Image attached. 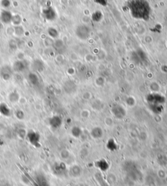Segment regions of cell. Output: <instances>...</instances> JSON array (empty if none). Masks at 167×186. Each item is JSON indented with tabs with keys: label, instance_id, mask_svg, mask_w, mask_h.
Masks as SVG:
<instances>
[{
	"label": "cell",
	"instance_id": "8",
	"mask_svg": "<svg viewBox=\"0 0 167 186\" xmlns=\"http://www.w3.org/2000/svg\"><path fill=\"white\" fill-rule=\"evenodd\" d=\"M26 68V65H25L24 63L22 61H16L14 63L13 67H12V69L14 71L16 72H22Z\"/></svg>",
	"mask_w": 167,
	"mask_h": 186
},
{
	"label": "cell",
	"instance_id": "18",
	"mask_svg": "<svg viewBox=\"0 0 167 186\" xmlns=\"http://www.w3.org/2000/svg\"><path fill=\"white\" fill-rule=\"evenodd\" d=\"M24 34V29L20 26H17L15 27V34L18 36H21Z\"/></svg>",
	"mask_w": 167,
	"mask_h": 186
},
{
	"label": "cell",
	"instance_id": "19",
	"mask_svg": "<svg viewBox=\"0 0 167 186\" xmlns=\"http://www.w3.org/2000/svg\"><path fill=\"white\" fill-rule=\"evenodd\" d=\"M27 133L25 129H20L18 131V135L21 138V139H24V138L26 137Z\"/></svg>",
	"mask_w": 167,
	"mask_h": 186
},
{
	"label": "cell",
	"instance_id": "15",
	"mask_svg": "<svg viewBox=\"0 0 167 186\" xmlns=\"http://www.w3.org/2000/svg\"><path fill=\"white\" fill-rule=\"evenodd\" d=\"M11 22H12V24L16 25V26H19L21 22V17L20 16H19L18 14L14 15V16H12V20H11Z\"/></svg>",
	"mask_w": 167,
	"mask_h": 186
},
{
	"label": "cell",
	"instance_id": "11",
	"mask_svg": "<svg viewBox=\"0 0 167 186\" xmlns=\"http://www.w3.org/2000/svg\"><path fill=\"white\" fill-rule=\"evenodd\" d=\"M91 134L95 139H98L103 136V131L99 127H95L91 131Z\"/></svg>",
	"mask_w": 167,
	"mask_h": 186
},
{
	"label": "cell",
	"instance_id": "5",
	"mask_svg": "<svg viewBox=\"0 0 167 186\" xmlns=\"http://www.w3.org/2000/svg\"><path fill=\"white\" fill-rule=\"evenodd\" d=\"M62 120L58 116H54L50 120V124L54 128H58L61 125Z\"/></svg>",
	"mask_w": 167,
	"mask_h": 186
},
{
	"label": "cell",
	"instance_id": "21",
	"mask_svg": "<svg viewBox=\"0 0 167 186\" xmlns=\"http://www.w3.org/2000/svg\"><path fill=\"white\" fill-rule=\"evenodd\" d=\"M1 5L4 8H7L10 5V1L9 0H2L1 1Z\"/></svg>",
	"mask_w": 167,
	"mask_h": 186
},
{
	"label": "cell",
	"instance_id": "1",
	"mask_svg": "<svg viewBox=\"0 0 167 186\" xmlns=\"http://www.w3.org/2000/svg\"><path fill=\"white\" fill-rule=\"evenodd\" d=\"M147 102L148 105H162L165 103V98L159 94H150L147 95Z\"/></svg>",
	"mask_w": 167,
	"mask_h": 186
},
{
	"label": "cell",
	"instance_id": "14",
	"mask_svg": "<svg viewBox=\"0 0 167 186\" xmlns=\"http://www.w3.org/2000/svg\"><path fill=\"white\" fill-rule=\"evenodd\" d=\"M9 101L12 103H16L19 100V95L16 92H11L9 95Z\"/></svg>",
	"mask_w": 167,
	"mask_h": 186
},
{
	"label": "cell",
	"instance_id": "9",
	"mask_svg": "<svg viewBox=\"0 0 167 186\" xmlns=\"http://www.w3.org/2000/svg\"><path fill=\"white\" fill-rule=\"evenodd\" d=\"M43 15L46 20H48V21H52L55 18V12L54 11L53 9H46L44 10L43 12Z\"/></svg>",
	"mask_w": 167,
	"mask_h": 186
},
{
	"label": "cell",
	"instance_id": "17",
	"mask_svg": "<svg viewBox=\"0 0 167 186\" xmlns=\"http://www.w3.org/2000/svg\"><path fill=\"white\" fill-rule=\"evenodd\" d=\"M14 114H15V116L17 118V119H18L20 120H22L24 119V113L22 111L20 110H16L14 113Z\"/></svg>",
	"mask_w": 167,
	"mask_h": 186
},
{
	"label": "cell",
	"instance_id": "12",
	"mask_svg": "<svg viewBox=\"0 0 167 186\" xmlns=\"http://www.w3.org/2000/svg\"><path fill=\"white\" fill-rule=\"evenodd\" d=\"M0 112L3 115L8 116L10 115V113H11V110H10L9 108L7 105L4 103H2L0 105Z\"/></svg>",
	"mask_w": 167,
	"mask_h": 186
},
{
	"label": "cell",
	"instance_id": "6",
	"mask_svg": "<svg viewBox=\"0 0 167 186\" xmlns=\"http://www.w3.org/2000/svg\"><path fill=\"white\" fill-rule=\"evenodd\" d=\"M12 17V14L9 11H2L1 14V21L5 24H9L10 22H11Z\"/></svg>",
	"mask_w": 167,
	"mask_h": 186
},
{
	"label": "cell",
	"instance_id": "4",
	"mask_svg": "<svg viewBox=\"0 0 167 186\" xmlns=\"http://www.w3.org/2000/svg\"><path fill=\"white\" fill-rule=\"evenodd\" d=\"M112 112L114 116L118 119L121 120L126 115V112L123 107L120 105H115L112 108Z\"/></svg>",
	"mask_w": 167,
	"mask_h": 186
},
{
	"label": "cell",
	"instance_id": "13",
	"mask_svg": "<svg viewBox=\"0 0 167 186\" xmlns=\"http://www.w3.org/2000/svg\"><path fill=\"white\" fill-rule=\"evenodd\" d=\"M28 79L29 82L31 84L33 85H36L39 83V78L38 76L35 73H31L29 75Z\"/></svg>",
	"mask_w": 167,
	"mask_h": 186
},
{
	"label": "cell",
	"instance_id": "3",
	"mask_svg": "<svg viewBox=\"0 0 167 186\" xmlns=\"http://www.w3.org/2000/svg\"><path fill=\"white\" fill-rule=\"evenodd\" d=\"M12 75V69L9 65H4L0 69V77L5 80L11 79Z\"/></svg>",
	"mask_w": 167,
	"mask_h": 186
},
{
	"label": "cell",
	"instance_id": "16",
	"mask_svg": "<svg viewBox=\"0 0 167 186\" xmlns=\"http://www.w3.org/2000/svg\"><path fill=\"white\" fill-rule=\"evenodd\" d=\"M80 134H81L80 129H79V128L77 127H74V128H73V129H72V135H73L74 137H78L80 135Z\"/></svg>",
	"mask_w": 167,
	"mask_h": 186
},
{
	"label": "cell",
	"instance_id": "2",
	"mask_svg": "<svg viewBox=\"0 0 167 186\" xmlns=\"http://www.w3.org/2000/svg\"><path fill=\"white\" fill-rule=\"evenodd\" d=\"M26 138L31 144H33L36 147L38 146L39 144L40 136L37 132H35L33 131L28 132L26 135Z\"/></svg>",
	"mask_w": 167,
	"mask_h": 186
},
{
	"label": "cell",
	"instance_id": "20",
	"mask_svg": "<svg viewBox=\"0 0 167 186\" xmlns=\"http://www.w3.org/2000/svg\"><path fill=\"white\" fill-rule=\"evenodd\" d=\"M48 34L52 37H56L58 35V33L56 29L50 27V28L48 29Z\"/></svg>",
	"mask_w": 167,
	"mask_h": 186
},
{
	"label": "cell",
	"instance_id": "7",
	"mask_svg": "<svg viewBox=\"0 0 167 186\" xmlns=\"http://www.w3.org/2000/svg\"><path fill=\"white\" fill-rule=\"evenodd\" d=\"M149 109L154 114H159L163 111L164 107L162 105H148Z\"/></svg>",
	"mask_w": 167,
	"mask_h": 186
},
{
	"label": "cell",
	"instance_id": "10",
	"mask_svg": "<svg viewBox=\"0 0 167 186\" xmlns=\"http://www.w3.org/2000/svg\"><path fill=\"white\" fill-rule=\"evenodd\" d=\"M33 69L36 71H42L44 69V64L43 62L40 61L39 59H36L33 62Z\"/></svg>",
	"mask_w": 167,
	"mask_h": 186
}]
</instances>
